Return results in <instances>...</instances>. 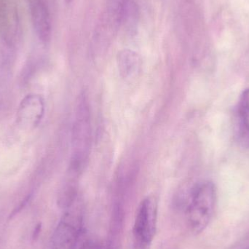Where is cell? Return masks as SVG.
Listing matches in <instances>:
<instances>
[{
    "label": "cell",
    "instance_id": "obj_8",
    "mask_svg": "<svg viewBox=\"0 0 249 249\" xmlns=\"http://www.w3.org/2000/svg\"><path fill=\"white\" fill-rule=\"evenodd\" d=\"M118 66L121 75L124 78L130 79L140 72L142 61L134 51L124 50L118 53Z\"/></svg>",
    "mask_w": 249,
    "mask_h": 249
},
{
    "label": "cell",
    "instance_id": "obj_9",
    "mask_svg": "<svg viewBox=\"0 0 249 249\" xmlns=\"http://www.w3.org/2000/svg\"><path fill=\"white\" fill-rule=\"evenodd\" d=\"M238 136L244 146H249V89L240 98L238 107Z\"/></svg>",
    "mask_w": 249,
    "mask_h": 249
},
{
    "label": "cell",
    "instance_id": "obj_6",
    "mask_svg": "<svg viewBox=\"0 0 249 249\" xmlns=\"http://www.w3.org/2000/svg\"><path fill=\"white\" fill-rule=\"evenodd\" d=\"M18 23L16 4L12 0H0V36L8 45L16 41Z\"/></svg>",
    "mask_w": 249,
    "mask_h": 249
},
{
    "label": "cell",
    "instance_id": "obj_10",
    "mask_svg": "<svg viewBox=\"0 0 249 249\" xmlns=\"http://www.w3.org/2000/svg\"><path fill=\"white\" fill-rule=\"evenodd\" d=\"M80 249H111L109 247H105L100 243L94 241H88L82 245Z\"/></svg>",
    "mask_w": 249,
    "mask_h": 249
},
{
    "label": "cell",
    "instance_id": "obj_11",
    "mask_svg": "<svg viewBox=\"0 0 249 249\" xmlns=\"http://www.w3.org/2000/svg\"><path fill=\"white\" fill-rule=\"evenodd\" d=\"M41 231V224H39V225H36V228H35V231H34L33 232V239L35 240L39 237V233H40Z\"/></svg>",
    "mask_w": 249,
    "mask_h": 249
},
{
    "label": "cell",
    "instance_id": "obj_5",
    "mask_svg": "<svg viewBox=\"0 0 249 249\" xmlns=\"http://www.w3.org/2000/svg\"><path fill=\"white\" fill-rule=\"evenodd\" d=\"M45 113V102L42 96L29 94L19 105L16 115L17 124L22 128L30 130L39 124Z\"/></svg>",
    "mask_w": 249,
    "mask_h": 249
},
{
    "label": "cell",
    "instance_id": "obj_1",
    "mask_svg": "<svg viewBox=\"0 0 249 249\" xmlns=\"http://www.w3.org/2000/svg\"><path fill=\"white\" fill-rule=\"evenodd\" d=\"M216 199V189L211 181H202L192 189L186 207V216L193 233H200L210 223L214 213Z\"/></svg>",
    "mask_w": 249,
    "mask_h": 249
},
{
    "label": "cell",
    "instance_id": "obj_4",
    "mask_svg": "<svg viewBox=\"0 0 249 249\" xmlns=\"http://www.w3.org/2000/svg\"><path fill=\"white\" fill-rule=\"evenodd\" d=\"M82 223V215L78 209L67 212L53 235V249H74L81 233Z\"/></svg>",
    "mask_w": 249,
    "mask_h": 249
},
{
    "label": "cell",
    "instance_id": "obj_2",
    "mask_svg": "<svg viewBox=\"0 0 249 249\" xmlns=\"http://www.w3.org/2000/svg\"><path fill=\"white\" fill-rule=\"evenodd\" d=\"M90 117L87 102L84 98L79 102L73 128L74 152L71 160V171L79 173L86 165L90 147Z\"/></svg>",
    "mask_w": 249,
    "mask_h": 249
},
{
    "label": "cell",
    "instance_id": "obj_7",
    "mask_svg": "<svg viewBox=\"0 0 249 249\" xmlns=\"http://www.w3.org/2000/svg\"><path fill=\"white\" fill-rule=\"evenodd\" d=\"M34 29L42 42H48L52 34V23L49 9L45 0H29Z\"/></svg>",
    "mask_w": 249,
    "mask_h": 249
},
{
    "label": "cell",
    "instance_id": "obj_12",
    "mask_svg": "<svg viewBox=\"0 0 249 249\" xmlns=\"http://www.w3.org/2000/svg\"><path fill=\"white\" fill-rule=\"evenodd\" d=\"M63 4H65V5H70L71 2H72L73 0H60Z\"/></svg>",
    "mask_w": 249,
    "mask_h": 249
},
{
    "label": "cell",
    "instance_id": "obj_3",
    "mask_svg": "<svg viewBox=\"0 0 249 249\" xmlns=\"http://www.w3.org/2000/svg\"><path fill=\"white\" fill-rule=\"evenodd\" d=\"M158 218V203L154 197L142 200L136 213L133 225L135 249H149L155 238Z\"/></svg>",
    "mask_w": 249,
    "mask_h": 249
}]
</instances>
